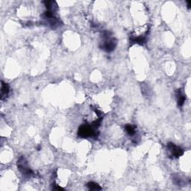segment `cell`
Returning a JSON list of instances; mask_svg holds the SVG:
<instances>
[{"label": "cell", "instance_id": "cell-2", "mask_svg": "<svg viewBox=\"0 0 191 191\" xmlns=\"http://www.w3.org/2000/svg\"><path fill=\"white\" fill-rule=\"evenodd\" d=\"M96 128L92 127L91 125L84 124L80 126L78 130V135L81 138H96L98 136V134L95 131Z\"/></svg>", "mask_w": 191, "mask_h": 191}, {"label": "cell", "instance_id": "cell-3", "mask_svg": "<svg viewBox=\"0 0 191 191\" xmlns=\"http://www.w3.org/2000/svg\"><path fill=\"white\" fill-rule=\"evenodd\" d=\"M17 167H18L19 170L21 172L22 175H24L25 176H32L34 174L33 171L30 169L29 166H28L27 161L25 160V158L22 157L19 159V161H17Z\"/></svg>", "mask_w": 191, "mask_h": 191}, {"label": "cell", "instance_id": "cell-4", "mask_svg": "<svg viewBox=\"0 0 191 191\" xmlns=\"http://www.w3.org/2000/svg\"><path fill=\"white\" fill-rule=\"evenodd\" d=\"M167 149L170 152V154H171L172 157L175 158H178L183 155L184 154L183 149L181 148L180 146H176L173 143H170V142L168 143Z\"/></svg>", "mask_w": 191, "mask_h": 191}, {"label": "cell", "instance_id": "cell-5", "mask_svg": "<svg viewBox=\"0 0 191 191\" xmlns=\"http://www.w3.org/2000/svg\"><path fill=\"white\" fill-rule=\"evenodd\" d=\"M1 99L3 100L8 97L10 92V87L7 83H5L4 81H1Z\"/></svg>", "mask_w": 191, "mask_h": 191}, {"label": "cell", "instance_id": "cell-10", "mask_svg": "<svg viewBox=\"0 0 191 191\" xmlns=\"http://www.w3.org/2000/svg\"><path fill=\"white\" fill-rule=\"evenodd\" d=\"M87 187H88V189L90 190H102V187L98 185L96 182H89V183L87 184Z\"/></svg>", "mask_w": 191, "mask_h": 191}, {"label": "cell", "instance_id": "cell-12", "mask_svg": "<svg viewBox=\"0 0 191 191\" xmlns=\"http://www.w3.org/2000/svg\"><path fill=\"white\" fill-rule=\"evenodd\" d=\"M53 190H64V189L62 188L61 187H60V186L55 185V184H53Z\"/></svg>", "mask_w": 191, "mask_h": 191}, {"label": "cell", "instance_id": "cell-6", "mask_svg": "<svg viewBox=\"0 0 191 191\" xmlns=\"http://www.w3.org/2000/svg\"><path fill=\"white\" fill-rule=\"evenodd\" d=\"M176 99H177V102H178V105L179 107L183 106L186 100V96L185 93L182 92V90L181 89H178L176 91Z\"/></svg>", "mask_w": 191, "mask_h": 191}, {"label": "cell", "instance_id": "cell-8", "mask_svg": "<svg viewBox=\"0 0 191 191\" xmlns=\"http://www.w3.org/2000/svg\"><path fill=\"white\" fill-rule=\"evenodd\" d=\"M44 3L45 6H46V9L49 10V11H55V10L58 8V5H57L56 2L54 1H44L43 2Z\"/></svg>", "mask_w": 191, "mask_h": 191}, {"label": "cell", "instance_id": "cell-9", "mask_svg": "<svg viewBox=\"0 0 191 191\" xmlns=\"http://www.w3.org/2000/svg\"><path fill=\"white\" fill-rule=\"evenodd\" d=\"M125 129H126V133L128 134L130 136H133L136 133V126H134V125L131 124H127L125 126Z\"/></svg>", "mask_w": 191, "mask_h": 191}, {"label": "cell", "instance_id": "cell-11", "mask_svg": "<svg viewBox=\"0 0 191 191\" xmlns=\"http://www.w3.org/2000/svg\"><path fill=\"white\" fill-rule=\"evenodd\" d=\"M102 121V117H100L99 119H98L97 120H96L94 121V122L92 123V124H91L92 127H93L94 128H96V129H97V128L99 127L100 125H101Z\"/></svg>", "mask_w": 191, "mask_h": 191}, {"label": "cell", "instance_id": "cell-7", "mask_svg": "<svg viewBox=\"0 0 191 191\" xmlns=\"http://www.w3.org/2000/svg\"><path fill=\"white\" fill-rule=\"evenodd\" d=\"M131 44L133 43H138V44L143 45L144 43H146L147 39L146 36H140V37H133L130 39Z\"/></svg>", "mask_w": 191, "mask_h": 191}, {"label": "cell", "instance_id": "cell-1", "mask_svg": "<svg viewBox=\"0 0 191 191\" xmlns=\"http://www.w3.org/2000/svg\"><path fill=\"white\" fill-rule=\"evenodd\" d=\"M102 37V41L100 45V48L107 53L114 51L117 45V41L115 38L111 37V33L107 31L103 32Z\"/></svg>", "mask_w": 191, "mask_h": 191}, {"label": "cell", "instance_id": "cell-13", "mask_svg": "<svg viewBox=\"0 0 191 191\" xmlns=\"http://www.w3.org/2000/svg\"><path fill=\"white\" fill-rule=\"evenodd\" d=\"M187 8H188V9H190V6H191V2L190 1H187Z\"/></svg>", "mask_w": 191, "mask_h": 191}]
</instances>
